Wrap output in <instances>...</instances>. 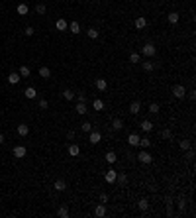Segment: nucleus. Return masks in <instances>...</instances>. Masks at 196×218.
Wrapping results in <instances>:
<instances>
[{
    "mask_svg": "<svg viewBox=\"0 0 196 218\" xmlns=\"http://www.w3.org/2000/svg\"><path fill=\"white\" fill-rule=\"evenodd\" d=\"M137 159H139L141 163H145V165L153 163V155H151L149 152H145V149H143V152H139V153H137Z\"/></svg>",
    "mask_w": 196,
    "mask_h": 218,
    "instance_id": "1",
    "label": "nucleus"
},
{
    "mask_svg": "<svg viewBox=\"0 0 196 218\" xmlns=\"http://www.w3.org/2000/svg\"><path fill=\"white\" fill-rule=\"evenodd\" d=\"M173 96H174V98H184V96H186V89L182 85H174L173 87Z\"/></svg>",
    "mask_w": 196,
    "mask_h": 218,
    "instance_id": "2",
    "label": "nucleus"
},
{
    "mask_svg": "<svg viewBox=\"0 0 196 218\" xmlns=\"http://www.w3.org/2000/svg\"><path fill=\"white\" fill-rule=\"evenodd\" d=\"M141 53H143L145 57H153L155 55V45L153 43H145L143 47H141Z\"/></svg>",
    "mask_w": 196,
    "mask_h": 218,
    "instance_id": "3",
    "label": "nucleus"
},
{
    "mask_svg": "<svg viewBox=\"0 0 196 218\" xmlns=\"http://www.w3.org/2000/svg\"><path fill=\"white\" fill-rule=\"evenodd\" d=\"M12 153H14V157H18V159H22V157H26V153H28V149L24 148V145H16L14 149H12Z\"/></svg>",
    "mask_w": 196,
    "mask_h": 218,
    "instance_id": "4",
    "label": "nucleus"
},
{
    "mask_svg": "<svg viewBox=\"0 0 196 218\" xmlns=\"http://www.w3.org/2000/svg\"><path fill=\"white\" fill-rule=\"evenodd\" d=\"M90 144H94V145H96V144H100V140H102V134H100V132H94V130H90Z\"/></svg>",
    "mask_w": 196,
    "mask_h": 218,
    "instance_id": "5",
    "label": "nucleus"
},
{
    "mask_svg": "<svg viewBox=\"0 0 196 218\" xmlns=\"http://www.w3.org/2000/svg\"><path fill=\"white\" fill-rule=\"evenodd\" d=\"M104 177H106V183H116V177H118V171H114V169H108Z\"/></svg>",
    "mask_w": 196,
    "mask_h": 218,
    "instance_id": "6",
    "label": "nucleus"
},
{
    "mask_svg": "<svg viewBox=\"0 0 196 218\" xmlns=\"http://www.w3.org/2000/svg\"><path fill=\"white\" fill-rule=\"evenodd\" d=\"M94 216H98V218H102V216H106V204H98L96 208H94Z\"/></svg>",
    "mask_w": 196,
    "mask_h": 218,
    "instance_id": "7",
    "label": "nucleus"
},
{
    "mask_svg": "<svg viewBox=\"0 0 196 218\" xmlns=\"http://www.w3.org/2000/svg\"><path fill=\"white\" fill-rule=\"evenodd\" d=\"M20 81H22L20 73H10V75H8V83H10V85H18Z\"/></svg>",
    "mask_w": 196,
    "mask_h": 218,
    "instance_id": "8",
    "label": "nucleus"
},
{
    "mask_svg": "<svg viewBox=\"0 0 196 218\" xmlns=\"http://www.w3.org/2000/svg\"><path fill=\"white\" fill-rule=\"evenodd\" d=\"M18 134L22 138H26L28 134H30V126H28V124H18Z\"/></svg>",
    "mask_w": 196,
    "mask_h": 218,
    "instance_id": "9",
    "label": "nucleus"
},
{
    "mask_svg": "<svg viewBox=\"0 0 196 218\" xmlns=\"http://www.w3.org/2000/svg\"><path fill=\"white\" fill-rule=\"evenodd\" d=\"M145 26H147V20H145L143 16H137V18H135V28H137V30H143Z\"/></svg>",
    "mask_w": 196,
    "mask_h": 218,
    "instance_id": "10",
    "label": "nucleus"
},
{
    "mask_svg": "<svg viewBox=\"0 0 196 218\" xmlns=\"http://www.w3.org/2000/svg\"><path fill=\"white\" fill-rule=\"evenodd\" d=\"M55 28H57V30H59V32H65L67 28H69V24H67V22H65L63 18H59V20H57V22H55Z\"/></svg>",
    "mask_w": 196,
    "mask_h": 218,
    "instance_id": "11",
    "label": "nucleus"
},
{
    "mask_svg": "<svg viewBox=\"0 0 196 218\" xmlns=\"http://www.w3.org/2000/svg\"><path fill=\"white\" fill-rule=\"evenodd\" d=\"M39 77L41 79H49L51 77V69H49V67H39Z\"/></svg>",
    "mask_w": 196,
    "mask_h": 218,
    "instance_id": "12",
    "label": "nucleus"
},
{
    "mask_svg": "<svg viewBox=\"0 0 196 218\" xmlns=\"http://www.w3.org/2000/svg\"><path fill=\"white\" fill-rule=\"evenodd\" d=\"M75 110H77V114H86V112H88V108H86V102H78L77 106H75Z\"/></svg>",
    "mask_w": 196,
    "mask_h": 218,
    "instance_id": "13",
    "label": "nucleus"
},
{
    "mask_svg": "<svg viewBox=\"0 0 196 218\" xmlns=\"http://www.w3.org/2000/svg\"><path fill=\"white\" fill-rule=\"evenodd\" d=\"M78 153H81V148H78L77 144H71L69 145V155H73V157H77Z\"/></svg>",
    "mask_w": 196,
    "mask_h": 218,
    "instance_id": "14",
    "label": "nucleus"
},
{
    "mask_svg": "<svg viewBox=\"0 0 196 218\" xmlns=\"http://www.w3.org/2000/svg\"><path fill=\"white\" fill-rule=\"evenodd\" d=\"M128 144L130 145H139V136H137V134H130V136H128Z\"/></svg>",
    "mask_w": 196,
    "mask_h": 218,
    "instance_id": "15",
    "label": "nucleus"
},
{
    "mask_svg": "<svg viewBox=\"0 0 196 218\" xmlns=\"http://www.w3.org/2000/svg\"><path fill=\"white\" fill-rule=\"evenodd\" d=\"M16 10H18V14H20V16H26L28 12H30V8H28V4H24V2H22V4H18V8H16Z\"/></svg>",
    "mask_w": 196,
    "mask_h": 218,
    "instance_id": "16",
    "label": "nucleus"
},
{
    "mask_svg": "<svg viewBox=\"0 0 196 218\" xmlns=\"http://www.w3.org/2000/svg\"><path fill=\"white\" fill-rule=\"evenodd\" d=\"M69 30L77 36V33H81V24H78V22H71L69 24Z\"/></svg>",
    "mask_w": 196,
    "mask_h": 218,
    "instance_id": "17",
    "label": "nucleus"
},
{
    "mask_svg": "<svg viewBox=\"0 0 196 218\" xmlns=\"http://www.w3.org/2000/svg\"><path fill=\"white\" fill-rule=\"evenodd\" d=\"M96 89H98V90H106V89H108L106 79H96Z\"/></svg>",
    "mask_w": 196,
    "mask_h": 218,
    "instance_id": "18",
    "label": "nucleus"
},
{
    "mask_svg": "<svg viewBox=\"0 0 196 218\" xmlns=\"http://www.w3.org/2000/svg\"><path fill=\"white\" fill-rule=\"evenodd\" d=\"M139 110H141V104L137 102V100H133V102L130 104V112H131V114H137Z\"/></svg>",
    "mask_w": 196,
    "mask_h": 218,
    "instance_id": "19",
    "label": "nucleus"
},
{
    "mask_svg": "<svg viewBox=\"0 0 196 218\" xmlns=\"http://www.w3.org/2000/svg\"><path fill=\"white\" fill-rule=\"evenodd\" d=\"M141 130H143L145 134H149V132L153 130V124L149 122V120H143V122H141Z\"/></svg>",
    "mask_w": 196,
    "mask_h": 218,
    "instance_id": "20",
    "label": "nucleus"
},
{
    "mask_svg": "<svg viewBox=\"0 0 196 218\" xmlns=\"http://www.w3.org/2000/svg\"><path fill=\"white\" fill-rule=\"evenodd\" d=\"M24 94H26L28 96V98H35V96H37V90L35 89H33V87H28V89H26V93H24Z\"/></svg>",
    "mask_w": 196,
    "mask_h": 218,
    "instance_id": "21",
    "label": "nucleus"
},
{
    "mask_svg": "<svg viewBox=\"0 0 196 218\" xmlns=\"http://www.w3.org/2000/svg\"><path fill=\"white\" fill-rule=\"evenodd\" d=\"M137 206H139V210H147V208H149V200L147 199H139V203H137Z\"/></svg>",
    "mask_w": 196,
    "mask_h": 218,
    "instance_id": "22",
    "label": "nucleus"
},
{
    "mask_svg": "<svg viewBox=\"0 0 196 218\" xmlns=\"http://www.w3.org/2000/svg\"><path fill=\"white\" fill-rule=\"evenodd\" d=\"M18 73H20V77H30V73H32V71H30V67H28V65H22Z\"/></svg>",
    "mask_w": 196,
    "mask_h": 218,
    "instance_id": "23",
    "label": "nucleus"
},
{
    "mask_svg": "<svg viewBox=\"0 0 196 218\" xmlns=\"http://www.w3.org/2000/svg\"><path fill=\"white\" fill-rule=\"evenodd\" d=\"M124 128V122L120 118H114L112 120V130H122Z\"/></svg>",
    "mask_w": 196,
    "mask_h": 218,
    "instance_id": "24",
    "label": "nucleus"
},
{
    "mask_svg": "<svg viewBox=\"0 0 196 218\" xmlns=\"http://www.w3.org/2000/svg\"><path fill=\"white\" fill-rule=\"evenodd\" d=\"M55 189H57V191H65V189H67V183L63 181V179H57V181H55Z\"/></svg>",
    "mask_w": 196,
    "mask_h": 218,
    "instance_id": "25",
    "label": "nucleus"
},
{
    "mask_svg": "<svg viewBox=\"0 0 196 218\" xmlns=\"http://www.w3.org/2000/svg\"><path fill=\"white\" fill-rule=\"evenodd\" d=\"M63 98H65V100H75V93H73L71 89H65V90H63Z\"/></svg>",
    "mask_w": 196,
    "mask_h": 218,
    "instance_id": "26",
    "label": "nucleus"
},
{
    "mask_svg": "<svg viewBox=\"0 0 196 218\" xmlns=\"http://www.w3.org/2000/svg\"><path fill=\"white\" fill-rule=\"evenodd\" d=\"M178 145H181V149H182V152H188V149L192 148V144H190L188 140H182V141H181V144H178Z\"/></svg>",
    "mask_w": 196,
    "mask_h": 218,
    "instance_id": "27",
    "label": "nucleus"
},
{
    "mask_svg": "<svg viewBox=\"0 0 196 218\" xmlns=\"http://www.w3.org/2000/svg\"><path fill=\"white\" fill-rule=\"evenodd\" d=\"M86 36H88L90 39H96V37H98V30H96V28H88V32H86Z\"/></svg>",
    "mask_w": 196,
    "mask_h": 218,
    "instance_id": "28",
    "label": "nucleus"
},
{
    "mask_svg": "<svg viewBox=\"0 0 196 218\" xmlns=\"http://www.w3.org/2000/svg\"><path fill=\"white\" fill-rule=\"evenodd\" d=\"M57 214H59L61 218H67V216H69V208H67V206H59V210H57Z\"/></svg>",
    "mask_w": 196,
    "mask_h": 218,
    "instance_id": "29",
    "label": "nucleus"
},
{
    "mask_svg": "<svg viewBox=\"0 0 196 218\" xmlns=\"http://www.w3.org/2000/svg\"><path fill=\"white\" fill-rule=\"evenodd\" d=\"M159 110H161V106H159L157 102H151V104H149V112H151V114H157Z\"/></svg>",
    "mask_w": 196,
    "mask_h": 218,
    "instance_id": "30",
    "label": "nucleus"
},
{
    "mask_svg": "<svg viewBox=\"0 0 196 218\" xmlns=\"http://www.w3.org/2000/svg\"><path fill=\"white\" fill-rule=\"evenodd\" d=\"M139 145L141 148H149V145H151V140H149V138H139Z\"/></svg>",
    "mask_w": 196,
    "mask_h": 218,
    "instance_id": "31",
    "label": "nucleus"
},
{
    "mask_svg": "<svg viewBox=\"0 0 196 218\" xmlns=\"http://www.w3.org/2000/svg\"><path fill=\"white\" fill-rule=\"evenodd\" d=\"M92 108H94V110H102V108H104V102H102L100 98H96V100L92 102Z\"/></svg>",
    "mask_w": 196,
    "mask_h": 218,
    "instance_id": "32",
    "label": "nucleus"
},
{
    "mask_svg": "<svg viewBox=\"0 0 196 218\" xmlns=\"http://www.w3.org/2000/svg\"><path fill=\"white\" fill-rule=\"evenodd\" d=\"M116 159H118V157H116L114 152H108V153H106V161H108V163H116Z\"/></svg>",
    "mask_w": 196,
    "mask_h": 218,
    "instance_id": "33",
    "label": "nucleus"
},
{
    "mask_svg": "<svg viewBox=\"0 0 196 218\" xmlns=\"http://www.w3.org/2000/svg\"><path fill=\"white\" fill-rule=\"evenodd\" d=\"M141 65H143L145 71H153V69H155V63H153V61H145V63H141Z\"/></svg>",
    "mask_w": 196,
    "mask_h": 218,
    "instance_id": "34",
    "label": "nucleus"
},
{
    "mask_svg": "<svg viewBox=\"0 0 196 218\" xmlns=\"http://www.w3.org/2000/svg\"><path fill=\"white\" fill-rule=\"evenodd\" d=\"M178 22V14L177 12H171L169 14V24H177Z\"/></svg>",
    "mask_w": 196,
    "mask_h": 218,
    "instance_id": "35",
    "label": "nucleus"
},
{
    "mask_svg": "<svg viewBox=\"0 0 196 218\" xmlns=\"http://www.w3.org/2000/svg\"><path fill=\"white\" fill-rule=\"evenodd\" d=\"M116 181H120V185H126L128 183V177L124 173H118V177H116Z\"/></svg>",
    "mask_w": 196,
    "mask_h": 218,
    "instance_id": "36",
    "label": "nucleus"
},
{
    "mask_svg": "<svg viewBox=\"0 0 196 218\" xmlns=\"http://www.w3.org/2000/svg\"><path fill=\"white\" fill-rule=\"evenodd\" d=\"M139 61H141L139 53H131V55H130V63H139Z\"/></svg>",
    "mask_w": 196,
    "mask_h": 218,
    "instance_id": "37",
    "label": "nucleus"
},
{
    "mask_svg": "<svg viewBox=\"0 0 196 218\" xmlns=\"http://www.w3.org/2000/svg\"><path fill=\"white\" fill-rule=\"evenodd\" d=\"M81 130H82V132H86V134H88L90 130H92V124H90V122H85V124L81 126Z\"/></svg>",
    "mask_w": 196,
    "mask_h": 218,
    "instance_id": "38",
    "label": "nucleus"
},
{
    "mask_svg": "<svg viewBox=\"0 0 196 218\" xmlns=\"http://www.w3.org/2000/svg\"><path fill=\"white\" fill-rule=\"evenodd\" d=\"M45 10H47V8H45V4H37V6H35V12H37V14H45Z\"/></svg>",
    "mask_w": 196,
    "mask_h": 218,
    "instance_id": "39",
    "label": "nucleus"
},
{
    "mask_svg": "<svg viewBox=\"0 0 196 218\" xmlns=\"http://www.w3.org/2000/svg\"><path fill=\"white\" fill-rule=\"evenodd\" d=\"M161 136H163L165 140H171V138H173V134H171V130H163V132H161Z\"/></svg>",
    "mask_w": 196,
    "mask_h": 218,
    "instance_id": "40",
    "label": "nucleus"
},
{
    "mask_svg": "<svg viewBox=\"0 0 196 218\" xmlns=\"http://www.w3.org/2000/svg\"><path fill=\"white\" fill-rule=\"evenodd\" d=\"M77 98H78V102H86V94H85V93H78Z\"/></svg>",
    "mask_w": 196,
    "mask_h": 218,
    "instance_id": "41",
    "label": "nucleus"
},
{
    "mask_svg": "<svg viewBox=\"0 0 196 218\" xmlns=\"http://www.w3.org/2000/svg\"><path fill=\"white\" fill-rule=\"evenodd\" d=\"M47 106H49V102H47L45 98H41V100H39V108H43V110H45Z\"/></svg>",
    "mask_w": 196,
    "mask_h": 218,
    "instance_id": "42",
    "label": "nucleus"
},
{
    "mask_svg": "<svg viewBox=\"0 0 196 218\" xmlns=\"http://www.w3.org/2000/svg\"><path fill=\"white\" fill-rule=\"evenodd\" d=\"M165 203H167V206H173V204H174V199H173V196H167Z\"/></svg>",
    "mask_w": 196,
    "mask_h": 218,
    "instance_id": "43",
    "label": "nucleus"
},
{
    "mask_svg": "<svg viewBox=\"0 0 196 218\" xmlns=\"http://www.w3.org/2000/svg\"><path fill=\"white\" fill-rule=\"evenodd\" d=\"M33 32H35V30H33V28H30V26H28V28H26V32H24V33H26V36L30 37V36H33Z\"/></svg>",
    "mask_w": 196,
    "mask_h": 218,
    "instance_id": "44",
    "label": "nucleus"
},
{
    "mask_svg": "<svg viewBox=\"0 0 196 218\" xmlns=\"http://www.w3.org/2000/svg\"><path fill=\"white\" fill-rule=\"evenodd\" d=\"M184 206H186L184 199H178V208H181V210H184Z\"/></svg>",
    "mask_w": 196,
    "mask_h": 218,
    "instance_id": "45",
    "label": "nucleus"
},
{
    "mask_svg": "<svg viewBox=\"0 0 196 218\" xmlns=\"http://www.w3.org/2000/svg\"><path fill=\"white\" fill-rule=\"evenodd\" d=\"M100 200H102V203H104V204H106V203H108V195H106V192H102V195H100Z\"/></svg>",
    "mask_w": 196,
    "mask_h": 218,
    "instance_id": "46",
    "label": "nucleus"
},
{
    "mask_svg": "<svg viewBox=\"0 0 196 218\" xmlns=\"http://www.w3.org/2000/svg\"><path fill=\"white\" fill-rule=\"evenodd\" d=\"M194 96H196V93H194V90H190V93H188V98H190V100H194Z\"/></svg>",
    "mask_w": 196,
    "mask_h": 218,
    "instance_id": "47",
    "label": "nucleus"
},
{
    "mask_svg": "<svg viewBox=\"0 0 196 218\" xmlns=\"http://www.w3.org/2000/svg\"><path fill=\"white\" fill-rule=\"evenodd\" d=\"M4 144V134H0V145Z\"/></svg>",
    "mask_w": 196,
    "mask_h": 218,
    "instance_id": "48",
    "label": "nucleus"
}]
</instances>
